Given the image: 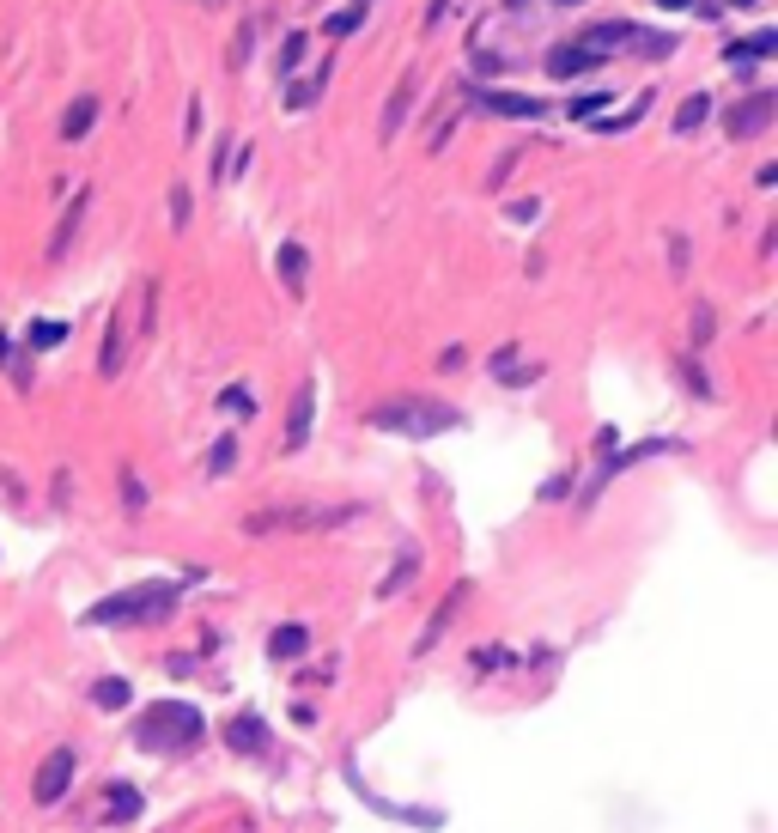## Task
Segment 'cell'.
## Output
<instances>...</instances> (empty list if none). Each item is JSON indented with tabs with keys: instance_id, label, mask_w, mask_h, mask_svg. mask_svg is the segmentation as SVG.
I'll return each instance as SVG.
<instances>
[{
	"instance_id": "cell-27",
	"label": "cell",
	"mask_w": 778,
	"mask_h": 833,
	"mask_svg": "<svg viewBox=\"0 0 778 833\" xmlns=\"http://www.w3.org/2000/svg\"><path fill=\"white\" fill-rule=\"evenodd\" d=\"M231 463H238V438H219L213 457H207V469H213V475H231Z\"/></svg>"
},
{
	"instance_id": "cell-21",
	"label": "cell",
	"mask_w": 778,
	"mask_h": 833,
	"mask_svg": "<svg viewBox=\"0 0 778 833\" xmlns=\"http://www.w3.org/2000/svg\"><path fill=\"white\" fill-rule=\"evenodd\" d=\"M280 280L292 292H304V244H280Z\"/></svg>"
},
{
	"instance_id": "cell-29",
	"label": "cell",
	"mask_w": 778,
	"mask_h": 833,
	"mask_svg": "<svg viewBox=\"0 0 778 833\" xmlns=\"http://www.w3.org/2000/svg\"><path fill=\"white\" fill-rule=\"evenodd\" d=\"M645 104H651V98H639V104H633L627 116H608V122H596V128H602V134H620V128H633V122L645 116Z\"/></svg>"
},
{
	"instance_id": "cell-13",
	"label": "cell",
	"mask_w": 778,
	"mask_h": 833,
	"mask_svg": "<svg viewBox=\"0 0 778 833\" xmlns=\"http://www.w3.org/2000/svg\"><path fill=\"white\" fill-rule=\"evenodd\" d=\"M578 49H590V55H602V49H639V25H590L578 37Z\"/></svg>"
},
{
	"instance_id": "cell-31",
	"label": "cell",
	"mask_w": 778,
	"mask_h": 833,
	"mask_svg": "<svg viewBox=\"0 0 778 833\" xmlns=\"http://www.w3.org/2000/svg\"><path fill=\"white\" fill-rule=\"evenodd\" d=\"M602 104H608V92H590V98H578V104H572V116H578V122H596V110H602Z\"/></svg>"
},
{
	"instance_id": "cell-38",
	"label": "cell",
	"mask_w": 778,
	"mask_h": 833,
	"mask_svg": "<svg viewBox=\"0 0 778 833\" xmlns=\"http://www.w3.org/2000/svg\"><path fill=\"white\" fill-rule=\"evenodd\" d=\"M201 7H225V0H201Z\"/></svg>"
},
{
	"instance_id": "cell-30",
	"label": "cell",
	"mask_w": 778,
	"mask_h": 833,
	"mask_svg": "<svg viewBox=\"0 0 778 833\" xmlns=\"http://www.w3.org/2000/svg\"><path fill=\"white\" fill-rule=\"evenodd\" d=\"M171 225H177V232H183V225H189V189H183V183L171 189Z\"/></svg>"
},
{
	"instance_id": "cell-18",
	"label": "cell",
	"mask_w": 778,
	"mask_h": 833,
	"mask_svg": "<svg viewBox=\"0 0 778 833\" xmlns=\"http://www.w3.org/2000/svg\"><path fill=\"white\" fill-rule=\"evenodd\" d=\"M323 80H329L323 67H317V73H304V80H292V86H286V110H310V104L323 98Z\"/></svg>"
},
{
	"instance_id": "cell-19",
	"label": "cell",
	"mask_w": 778,
	"mask_h": 833,
	"mask_svg": "<svg viewBox=\"0 0 778 833\" xmlns=\"http://www.w3.org/2000/svg\"><path fill=\"white\" fill-rule=\"evenodd\" d=\"M772 49H778V31H754V37L730 43V49H724V61H736V67H742V61H754V55H772Z\"/></svg>"
},
{
	"instance_id": "cell-10",
	"label": "cell",
	"mask_w": 778,
	"mask_h": 833,
	"mask_svg": "<svg viewBox=\"0 0 778 833\" xmlns=\"http://www.w3.org/2000/svg\"><path fill=\"white\" fill-rule=\"evenodd\" d=\"M310 420H317V384H298L292 414H286V450H304L310 444Z\"/></svg>"
},
{
	"instance_id": "cell-36",
	"label": "cell",
	"mask_w": 778,
	"mask_h": 833,
	"mask_svg": "<svg viewBox=\"0 0 778 833\" xmlns=\"http://www.w3.org/2000/svg\"><path fill=\"white\" fill-rule=\"evenodd\" d=\"M657 7H669V13H693L699 0H657Z\"/></svg>"
},
{
	"instance_id": "cell-15",
	"label": "cell",
	"mask_w": 778,
	"mask_h": 833,
	"mask_svg": "<svg viewBox=\"0 0 778 833\" xmlns=\"http://www.w3.org/2000/svg\"><path fill=\"white\" fill-rule=\"evenodd\" d=\"M590 67H602L590 49H578V43H560L554 55H548V73L554 80H578V73H590Z\"/></svg>"
},
{
	"instance_id": "cell-9",
	"label": "cell",
	"mask_w": 778,
	"mask_h": 833,
	"mask_svg": "<svg viewBox=\"0 0 778 833\" xmlns=\"http://www.w3.org/2000/svg\"><path fill=\"white\" fill-rule=\"evenodd\" d=\"M462 602H469V584H456V590H450V596L438 602V609H432V621H426V633L414 639V657H426V651H432V645H438V639L450 633V621H456V609H462Z\"/></svg>"
},
{
	"instance_id": "cell-4",
	"label": "cell",
	"mask_w": 778,
	"mask_h": 833,
	"mask_svg": "<svg viewBox=\"0 0 778 833\" xmlns=\"http://www.w3.org/2000/svg\"><path fill=\"white\" fill-rule=\"evenodd\" d=\"M73 767H80V761H73V748H55L49 754V761L37 767V779H31V797L49 809V803H61L67 797V785H73Z\"/></svg>"
},
{
	"instance_id": "cell-39",
	"label": "cell",
	"mask_w": 778,
	"mask_h": 833,
	"mask_svg": "<svg viewBox=\"0 0 778 833\" xmlns=\"http://www.w3.org/2000/svg\"><path fill=\"white\" fill-rule=\"evenodd\" d=\"M566 7H572V0H566Z\"/></svg>"
},
{
	"instance_id": "cell-23",
	"label": "cell",
	"mask_w": 778,
	"mask_h": 833,
	"mask_svg": "<svg viewBox=\"0 0 778 833\" xmlns=\"http://www.w3.org/2000/svg\"><path fill=\"white\" fill-rule=\"evenodd\" d=\"M359 25H365V7H341V13H329V19H323V31H329V37H353Z\"/></svg>"
},
{
	"instance_id": "cell-35",
	"label": "cell",
	"mask_w": 778,
	"mask_h": 833,
	"mask_svg": "<svg viewBox=\"0 0 778 833\" xmlns=\"http://www.w3.org/2000/svg\"><path fill=\"white\" fill-rule=\"evenodd\" d=\"M280 55H286V67H298V55H304V31H292V37H286V49H280Z\"/></svg>"
},
{
	"instance_id": "cell-2",
	"label": "cell",
	"mask_w": 778,
	"mask_h": 833,
	"mask_svg": "<svg viewBox=\"0 0 778 833\" xmlns=\"http://www.w3.org/2000/svg\"><path fill=\"white\" fill-rule=\"evenodd\" d=\"M177 590H183V584H165V578L128 584V590L92 602V609H86V627H146V621H165V615L177 609Z\"/></svg>"
},
{
	"instance_id": "cell-24",
	"label": "cell",
	"mask_w": 778,
	"mask_h": 833,
	"mask_svg": "<svg viewBox=\"0 0 778 833\" xmlns=\"http://www.w3.org/2000/svg\"><path fill=\"white\" fill-rule=\"evenodd\" d=\"M98 371H104V377H116V371H122V323H110L104 353H98Z\"/></svg>"
},
{
	"instance_id": "cell-25",
	"label": "cell",
	"mask_w": 778,
	"mask_h": 833,
	"mask_svg": "<svg viewBox=\"0 0 778 833\" xmlns=\"http://www.w3.org/2000/svg\"><path fill=\"white\" fill-rule=\"evenodd\" d=\"M61 341H67V323H49V317H43V323H31V347H43V353H49V347H61Z\"/></svg>"
},
{
	"instance_id": "cell-37",
	"label": "cell",
	"mask_w": 778,
	"mask_h": 833,
	"mask_svg": "<svg viewBox=\"0 0 778 833\" xmlns=\"http://www.w3.org/2000/svg\"><path fill=\"white\" fill-rule=\"evenodd\" d=\"M724 7H754V0H724Z\"/></svg>"
},
{
	"instance_id": "cell-34",
	"label": "cell",
	"mask_w": 778,
	"mask_h": 833,
	"mask_svg": "<svg viewBox=\"0 0 778 833\" xmlns=\"http://www.w3.org/2000/svg\"><path fill=\"white\" fill-rule=\"evenodd\" d=\"M706 335H712V311L699 305V311H693V341H706Z\"/></svg>"
},
{
	"instance_id": "cell-16",
	"label": "cell",
	"mask_w": 778,
	"mask_h": 833,
	"mask_svg": "<svg viewBox=\"0 0 778 833\" xmlns=\"http://www.w3.org/2000/svg\"><path fill=\"white\" fill-rule=\"evenodd\" d=\"M414 572H420V548H402V560L383 572V584H377V596L389 602V596H402L408 584H414Z\"/></svg>"
},
{
	"instance_id": "cell-14",
	"label": "cell",
	"mask_w": 778,
	"mask_h": 833,
	"mask_svg": "<svg viewBox=\"0 0 778 833\" xmlns=\"http://www.w3.org/2000/svg\"><path fill=\"white\" fill-rule=\"evenodd\" d=\"M86 207H92V195H73V201L61 207V225H55V238H49V262H61V256H67V244H73V232H80Z\"/></svg>"
},
{
	"instance_id": "cell-20",
	"label": "cell",
	"mask_w": 778,
	"mask_h": 833,
	"mask_svg": "<svg viewBox=\"0 0 778 833\" xmlns=\"http://www.w3.org/2000/svg\"><path fill=\"white\" fill-rule=\"evenodd\" d=\"M92 700H98L104 712H122V706L134 700V688H128V681H122V675H104V681H98V688H92Z\"/></svg>"
},
{
	"instance_id": "cell-3",
	"label": "cell",
	"mask_w": 778,
	"mask_h": 833,
	"mask_svg": "<svg viewBox=\"0 0 778 833\" xmlns=\"http://www.w3.org/2000/svg\"><path fill=\"white\" fill-rule=\"evenodd\" d=\"M365 420H371V432H396V438H438V432H456L462 426V414L444 408V402H432V396H389Z\"/></svg>"
},
{
	"instance_id": "cell-32",
	"label": "cell",
	"mask_w": 778,
	"mask_h": 833,
	"mask_svg": "<svg viewBox=\"0 0 778 833\" xmlns=\"http://www.w3.org/2000/svg\"><path fill=\"white\" fill-rule=\"evenodd\" d=\"M122 499H128V511H140V505H146V493H140V475H134V469H122Z\"/></svg>"
},
{
	"instance_id": "cell-5",
	"label": "cell",
	"mask_w": 778,
	"mask_h": 833,
	"mask_svg": "<svg viewBox=\"0 0 778 833\" xmlns=\"http://www.w3.org/2000/svg\"><path fill=\"white\" fill-rule=\"evenodd\" d=\"M772 110H778V104H772L766 92H754V98H742L736 110H724V134H730V140H754V134L772 128Z\"/></svg>"
},
{
	"instance_id": "cell-1",
	"label": "cell",
	"mask_w": 778,
	"mask_h": 833,
	"mask_svg": "<svg viewBox=\"0 0 778 833\" xmlns=\"http://www.w3.org/2000/svg\"><path fill=\"white\" fill-rule=\"evenodd\" d=\"M201 736H207V718L189 700H152L134 724V748L146 754H189Z\"/></svg>"
},
{
	"instance_id": "cell-26",
	"label": "cell",
	"mask_w": 778,
	"mask_h": 833,
	"mask_svg": "<svg viewBox=\"0 0 778 833\" xmlns=\"http://www.w3.org/2000/svg\"><path fill=\"white\" fill-rule=\"evenodd\" d=\"M219 408H225V414H244V420H250V414H256V396H250L244 384H231V390L219 396Z\"/></svg>"
},
{
	"instance_id": "cell-33",
	"label": "cell",
	"mask_w": 778,
	"mask_h": 833,
	"mask_svg": "<svg viewBox=\"0 0 778 833\" xmlns=\"http://www.w3.org/2000/svg\"><path fill=\"white\" fill-rule=\"evenodd\" d=\"M535 377H541V365H511V371H505V384L523 390V384H535Z\"/></svg>"
},
{
	"instance_id": "cell-22",
	"label": "cell",
	"mask_w": 778,
	"mask_h": 833,
	"mask_svg": "<svg viewBox=\"0 0 778 833\" xmlns=\"http://www.w3.org/2000/svg\"><path fill=\"white\" fill-rule=\"evenodd\" d=\"M706 116H712V98H687V104L675 110V134H693Z\"/></svg>"
},
{
	"instance_id": "cell-6",
	"label": "cell",
	"mask_w": 778,
	"mask_h": 833,
	"mask_svg": "<svg viewBox=\"0 0 778 833\" xmlns=\"http://www.w3.org/2000/svg\"><path fill=\"white\" fill-rule=\"evenodd\" d=\"M475 104H481L487 116H511V122H535V116H548V104H541V98H523V92H499V86L475 92Z\"/></svg>"
},
{
	"instance_id": "cell-7",
	"label": "cell",
	"mask_w": 778,
	"mask_h": 833,
	"mask_svg": "<svg viewBox=\"0 0 778 833\" xmlns=\"http://www.w3.org/2000/svg\"><path fill=\"white\" fill-rule=\"evenodd\" d=\"M140 815H146V797H140L128 779H110L104 797H98V821H116V827H122V821H140Z\"/></svg>"
},
{
	"instance_id": "cell-12",
	"label": "cell",
	"mask_w": 778,
	"mask_h": 833,
	"mask_svg": "<svg viewBox=\"0 0 778 833\" xmlns=\"http://www.w3.org/2000/svg\"><path fill=\"white\" fill-rule=\"evenodd\" d=\"M310 651V627L304 621H280L274 633H268V657L274 663H292V657H304Z\"/></svg>"
},
{
	"instance_id": "cell-28",
	"label": "cell",
	"mask_w": 778,
	"mask_h": 833,
	"mask_svg": "<svg viewBox=\"0 0 778 833\" xmlns=\"http://www.w3.org/2000/svg\"><path fill=\"white\" fill-rule=\"evenodd\" d=\"M359 791H365V785H359ZM365 803H377V797H371V791H365ZM377 809H389V803H377ZM396 815H408V821H414V827H438V821H444V815H438V809H396Z\"/></svg>"
},
{
	"instance_id": "cell-8",
	"label": "cell",
	"mask_w": 778,
	"mask_h": 833,
	"mask_svg": "<svg viewBox=\"0 0 778 833\" xmlns=\"http://www.w3.org/2000/svg\"><path fill=\"white\" fill-rule=\"evenodd\" d=\"M225 748H231V754H250V761H256V754H268V724H262L256 712H238V718L225 724Z\"/></svg>"
},
{
	"instance_id": "cell-17",
	"label": "cell",
	"mask_w": 778,
	"mask_h": 833,
	"mask_svg": "<svg viewBox=\"0 0 778 833\" xmlns=\"http://www.w3.org/2000/svg\"><path fill=\"white\" fill-rule=\"evenodd\" d=\"M92 122H98V98H73L67 116H61V134H67V140H86Z\"/></svg>"
},
{
	"instance_id": "cell-11",
	"label": "cell",
	"mask_w": 778,
	"mask_h": 833,
	"mask_svg": "<svg viewBox=\"0 0 778 833\" xmlns=\"http://www.w3.org/2000/svg\"><path fill=\"white\" fill-rule=\"evenodd\" d=\"M414 92H420V80H414V73H402L396 92H389V104H383V122H377L383 140H389V134H402V122H408V110H414Z\"/></svg>"
}]
</instances>
